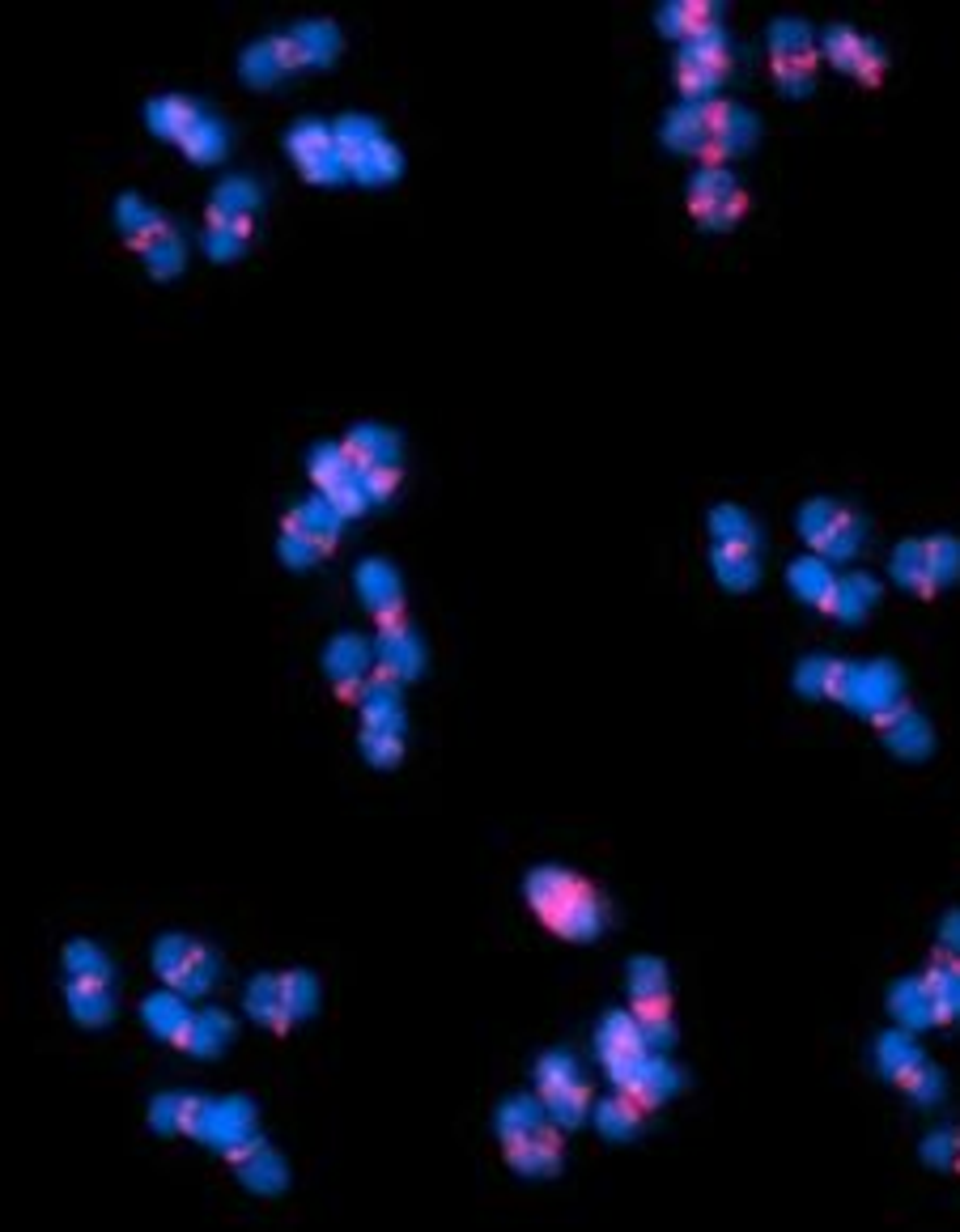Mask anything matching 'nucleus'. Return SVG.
Masks as SVG:
<instances>
[{
  "label": "nucleus",
  "mask_w": 960,
  "mask_h": 1232,
  "mask_svg": "<svg viewBox=\"0 0 960 1232\" xmlns=\"http://www.w3.org/2000/svg\"><path fill=\"white\" fill-rule=\"evenodd\" d=\"M595 1050H600V1058H604V1067L608 1071H616V1067H625L629 1058L647 1055L651 1046H647V1037H642V1028H638V1020H633V1012H612L604 1024H600V1033H595Z\"/></svg>",
  "instance_id": "423d86ee"
},
{
  "label": "nucleus",
  "mask_w": 960,
  "mask_h": 1232,
  "mask_svg": "<svg viewBox=\"0 0 960 1232\" xmlns=\"http://www.w3.org/2000/svg\"><path fill=\"white\" fill-rule=\"evenodd\" d=\"M714 566H718V574H723L731 587H748V582H752V574H756L752 553H748L743 544H723V549L714 553Z\"/></svg>",
  "instance_id": "dca6fc26"
},
{
  "label": "nucleus",
  "mask_w": 960,
  "mask_h": 1232,
  "mask_svg": "<svg viewBox=\"0 0 960 1232\" xmlns=\"http://www.w3.org/2000/svg\"><path fill=\"white\" fill-rule=\"evenodd\" d=\"M145 1020H149V1028L158 1033V1037H167V1042H175V1046H183L187 1042V1028H192V1020L196 1015L183 1008V999L175 995H158V999H149L145 1003Z\"/></svg>",
  "instance_id": "9d476101"
},
{
  "label": "nucleus",
  "mask_w": 960,
  "mask_h": 1232,
  "mask_svg": "<svg viewBox=\"0 0 960 1232\" xmlns=\"http://www.w3.org/2000/svg\"><path fill=\"white\" fill-rule=\"evenodd\" d=\"M158 973L175 986L179 995H205L209 982H213V973H218V961H213L209 948L171 935V939L158 944Z\"/></svg>",
  "instance_id": "f03ea898"
},
{
  "label": "nucleus",
  "mask_w": 960,
  "mask_h": 1232,
  "mask_svg": "<svg viewBox=\"0 0 960 1232\" xmlns=\"http://www.w3.org/2000/svg\"><path fill=\"white\" fill-rule=\"evenodd\" d=\"M502 1147H506L510 1169L524 1173V1178H549V1173L562 1169V1139H557L553 1118H549L544 1126H536L531 1135H519V1139H510V1144H502Z\"/></svg>",
  "instance_id": "20e7f679"
},
{
  "label": "nucleus",
  "mask_w": 960,
  "mask_h": 1232,
  "mask_svg": "<svg viewBox=\"0 0 960 1232\" xmlns=\"http://www.w3.org/2000/svg\"><path fill=\"white\" fill-rule=\"evenodd\" d=\"M918 1062H922V1055H918V1046L906 1033H888V1037L879 1042V1067H884L888 1080H901Z\"/></svg>",
  "instance_id": "2eb2a0df"
},
{
  "label": "nucleus",
  "mask_w": 960,
  "mask_h": 1232,
  "mask_svg": "<svg viewBox=\"0 0 960 1232\" xmlns=\"http://www.w3.org/2000/svg\"><path fill=\"white\" fill-rule=\"evenodd\" d=\"M281 990H285V999H290L294 1015L310 1012V1003H315V982H310L306 973H285V977H281Z\"/></svg>",
  "instance_id": "aec40b11"
},
{
  "label": "nucleus",
  "mask_w": 960,
  "mask_h": 1232,
  "mask_svg": "<svg viewBox=\"0 0 960 1232\" xmlns=\"http://www.w3.org/2000/svg\"><path fill=\"white\" fill-rule=\"evenodd\" d=\"M629 990H633V999H642V995H667V977H663V965H659V961H651V957L633 961V965H629Z\"/></svg>",
  "instance_id": "f3484780"
},
{
  "label": "nucleus",
  "mask_w": 960,
  "mask_h": 1232,
  "mask_svg": "<svg viewBox=\"0 0 960 1232\" xmlns=\"http://www.w3.org/2000/svg\"><path fill=\"white\" fill-rule=\"evenodd\" d=\"M893 1012L901 1015V1024H914V1028L931 1024V1020H939V1008H935V999H931L926 982H906V986L893 995Z\"/></svg>",
  "instance_id": "4468645a"
},
{
  "label": "nucleus",
  "mask_w": 960,
  "mask_h": 1232,
  "mask_svg": "<svg viewBox=\"0 0 960 1232\" xmlns=\"http://www.w3.org/2000/svg\"><path fill=\"white\" fill-rule=\"evenodd\" d=\"M230 1033H234V1024H230V1015L221 1012H205L192 1020V1028H187V1042H183V1050H192V1055H213V1050H221L225 1042H230Z\"/></svg>",
  "instance_id": "ddd939ff"
},
{
  "label": "nucleus",
  "mask_w": 960,
  "mask_h": 1232,
  "mask_svg": "<svg viewBox=\"0 0 960 1232\" xmlns=\"http://www.w3.org/2000/svg\"><path fill=\"white\" fill-rule=\"evenodd\" d=\"M893 570L901 574L910 587H922V582H931V578H935L931 566H926V549H918V544H906V549H901V557L893 562Z\"/></svg>",
  "instance_id": "a211bd4d"
},
{
  "label": "nucleus",
  "mask_w": 960,
  "mask_h": 1232,
  "mask_svg": "<svg viewBox=\"0 0 960 1232\" xmlns=\"http://www.w3.org/2000/svg\"><path fill=\"white\" fill-rule=\"evenodd\" d=\"M957 1144H960V1135H957Z\"/></svg>",
  "instance_id": "4be33fe9"
},
{
  "label": "nucleus",
  "mask_w": 960,
  "mask_h": 1232,
  "mask_svg": "<svg viewBox=\"0 0 960 1232\" xmlns=\"http://www.w3.org/2000/svg\"><path fill=\"white\" fill-rule=\"evenodd\" d=\"M897 1084H901L906 1093H914L918 1100H935L939 1097V1084H944V1080H939V1071H931L926 1062H918V1067H910Z\"/></svg>",
  "instance_id": "6ab92c4d"
},
{
  "label": "nucleus",
  "mask_w": 960,
  "mask_h": 1232,
  "mask_svg": "<svg viewBox=\"0 0 960 1232\" xmlns=\"http://www.w3.org/2000/svg\"><path fill=\"white\" fill-rule=\"evenodd\" d=\"M935 1165H952V1160H960V1144L952 1139V1135H935V1139H926V1147H922Z\"/></svg>",
  "instance_id": "412c9836"
},
{
  "label": "nucleus",
  "mask_w": 960,
  "mask_h": 1232,
  "mask_svg": "<svg viewBox=\"0 0 960 1232\" xmlns=\"http://www.w3.org/2000/svg\"><path fill=\"white\" fill-rule=\"evenodd\" d=\"M642 1118H647V1105H638V1100L629 1097V1093H620V1088L595 1105V1126H600L608 1139H629V1135H638Z\"/></svg>",
  "instance_id": "6e6552de"
},
{
  "label": "nucleus",
  "mask_w": 960,
  "mask_h": 1232,
  "mask_svg": "<svg viewBox=\"0 0 960 1232\" xmlns=\"http://www.w3.org/2000/svg\"><path fill=\"white\" fill-rule=\"evenodd\" d=\"M689 200H693V213L705 225H727V221L740 218L743 209V192L727 175H718V171H705Z\"/></svg>",
  "instance_id": "39448f33"
},
{
  "label": "nucleus",
  "mask_w": 960,
  "mask_h": 1232,
  "mask_svg": "<svg viewBox=\"0 0 960 1232\" xmlns=\"http://www.w3.org/2000/svg\"><path fill=\"white\" fill-rule=\"evenodd\" d=\"M608 1075L620 1093H629V1097L638 1100V1105H647V1109H655L659 1100H667L676 1088H680V1075L672 1071V1062H667V1058H659V1050H647V1055L629 1058L625 1067H616V1071H608Z\"/></svg>",
  "instance_id": "7ed1b4c3"
},
{
  "label": "nucleus",
  "mask_w": 960,
  "mask_h": 1232,
  "mask_svg": "<svg viewBox=\"0 0 960 1232\" xmlns=\"http://www.w3.org/2000/svg\"><path fill=\"white\" fill-rule=\"evenodd\" d=\"M544 1122H549V1109H544L540 1097H510L497 1109V1118H493L502 1144H510V1139H519V1135H531V1131L544 1126Z\"/></svg>",
  "instance_id": "1a4fd4ad"
},
{
  "label": "nucleus",
  "mask_w": 960,
  "mask_h": 1232,
  "mask_svg": "<svg viewBox=\"0 0 960 1232\" xmlns=\"http://www.w3.org/2000/svg\"><path fill=\"white\" fill-rule=\"evenodd\" d=\"M524 892L536 919L569 944H587L608 926V901L587 876L569 867H536Z\"/></svg>",
  "instance_id": "f257e3e1"
},
{
  "label": "nucleus",
  "mask_w": 960,
  "mask_h": 1232,
  "mask_svg": "<svg viewBox=\"0 0 960 1232\" xmlns=\"http://www.w3.org/2000/svg\"><path fill=\"white\" fill-rule=\"evenodd\" d=\"M247 1012L256 1015L263 1028H272V1033H285V1028H290L294 1008H290V999H285V990H281V977H256V982L247 986Z\"/></svg>",
  "instance_id": "0eeeda50"
},
{
  "label": "nucleus",
  "mask_w": 960,
  "mask_h": 1232,
  "mask_svg": "<svg viewBox=\"0 0 960 1232\" xmlns=\"http://www.w3.org/2000/svg\"><path fill=\"white\" fill-rule=\"evenodd\" d=\"M69 1003H73V1015L98 1028L107 1015H111V995H107V982L98 977H73V990H69Z\"/></svg>",
  "instance_id": "9b49d317"
},
{
  "label": "nucleus",
  "mask_w": 960,
  "mask_h": 1232,
  "mask_svg": "<svg viewBox=\"0 0 960 1232\" xmlns=\"http://www.w3.org/2000/svg\"><path fill=\"white\" fill-rule=\"evenodd\" d=\"M544 1109H549V1118L553 1122H562V1126H578L582 1118H587V1109H591V1093H587V1084H582V1075L578 1080H569V1084H562V1088H553V1093H544Z\"/></svg>",
  "instance_id": "f8f14e48"
}]
</instances>
